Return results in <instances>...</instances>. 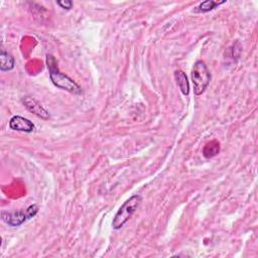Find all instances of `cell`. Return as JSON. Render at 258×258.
<instances>
[{"instance_id":"6da1fadb","label":"cell","mask_w":258,"mask_h":258,"mask_svg":"<svg viewBox=\"0 0 258 258\" xmlns=\"http://www.w3.org/2000/svg\"><path fill=\"white\" fill-rule=\"evenodd\" d=\"M46 63L49 71V79L55 87L75 95L82 94L81 87L73 79H71L69 76L64 75L58 70L56 66V60L51 54H47Z\"/></svg>"},{"instance_id":"7a4b0ae2","label":"cell","mask_w":258,"mask_h":258,"mask_svg":"<svg viewBox=\"0 0 258 258\" xmlns=\"http://www.w3.org/2000/svg\"><path fill=\"white\" fill-rule=\"evenodd\" d=\"M141 202H142V198L139 195H134L131 198H129L116 213L112 221L113 229L114 230L121 229L132 217V215L137 211Z\"/></svg>"},{"instance_id":"3957f363","label":"cell","mask_w":258,"mask_h":258,"mask_svg":"<svg viewBox=\"0 0 258 258\" xmlns=\"http://www.w3.org/2000/svg\"><path fill=\"white\" fill-rule=\"evenodd\" d=\"M211 81V73L203 60H197L191 69V82L194 93L197 96L202 95Z\"/></svg>"},{"instance_id":"277c9868","label":"cell","mask_w":258,"mask_h":258,"mask_svg":"<svg viewBox=\"0 0 258 258\" xmlns=\"http://www.w3.org/2000/svg\"><path fill=\"white\" fill-rule=\"evenodd\" d=\"M38 212V207L37 205L33 204L30 205L26 210H21L13 213H8V212H2L1 218L2 221L5 222L7 225L11 227H17L21 224H23L25 221L33 218Z\"/></svg>"},{"instance_id":"5b68a950","label":"cell","mask_w":258,"mask_h":258,"mask_svg":"<svg viewBox=\"0 0 258 258\" xmlns=\"http://www.w3.org/2000/svg\"><path fill=\"white\" fill-rule=\"evenodd\" d=\"M22 104L24 105V107L32 114H34L35 116L43 119V120H46L49 118V113L47 110H45L35 99L31 98V97H24L22 98L21 100Z\"/></svg>"},{"instance_id":"8992f818","label":"cell","mask_w":258,"mask_h":258,"mask_svg":"<svg viewBox=\"0 0 258 258\" xmlns=\"http://www.w3.org/2000/svg\"><path fill=\"white\" fill-rule=\"evenodd\" d=\"M9 127L12 130L15 131H20V132H25V133H31L35 126L34 124L27 118H24L22 116L16 115L13 116L10 121H9Z\"/></svg>"},{"instance_id":"52a82bcc","label":"cell","mask_w":258,"mask_h":258,"mask_svg":"<svg viewBox=\"0 0 258 258\" xmlns=\"http://www.w3.org/2000/svg\"><path fill=\"white\" fill-rule=\"evenodd\" d=\"M174 78H175L176 85L179 88L180 92L184 96H187L189 94V83L187 81L186 75L182 71H176L174 73Z\"/></svg>"},{"instance_id":"ba28073f","label":"cell","mask_w":258,"mask_h":258,"mask_svg":"<svg viewBox=\"0 0 258 258\" xmlns=\"http://www.w3.org/2000/svg\"><path fill=\"white\" fill-rule=\"evenodd\" d=\"M14 68V57L12 54L5 50H1L0 53V70L2 72L11 71Z\"/></svg>"},{"instance_id":"9c48e42d","label":"cell","mask_w":258,"mask_h":258,"mask_svg":"<svg viewBox=\"0 0 258 258\" xmlns=\"http://www.w3.org/2000/svg\"><path fill=\"white\" fill-rule=\"evenodd\" d=\"M220 152V143L216 140H212L207 143L203 149V154L206 158H211L216 156Z\"/></svg>"},{"instance_id":"30bf717a","label":"cell","mask_w":258,"mask_h":258,"mask_svg":"<svg viewBox=\"0 0 258 258\" xmlns=\"http://www.w3.org/2000/svg\"><path fill=\"white\" fill-rule=\"evenodd\" d=\"M225 3V1H220V2H217V1H213V0H207V1H204L202 3L199 4V6H197V11L198 12H209L211 10H213L214 8H216L217 6H219L220 4H223Z\"/></svg>"},{"instance_id":"8fae6325","label":"cell","mask_w":258,"mask_h":258,"mask_svg":"<svg viewBox=\"0 0 258 258\" xmlns=\"http://www.w3.org/2000/svg\"><path fill=\"white\" fill-rule=\"evenodd\" d=\"M56 4L58 5V6H60V8H62V9H66V10H70V9H72L73 8V6H74V3H73V1H70V0H58V1H56Z\"/></svg>"}]
</instances>
